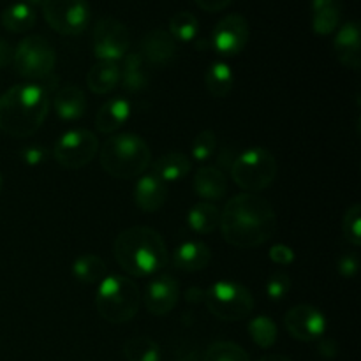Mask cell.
Wrapping results in <instances>:
<instances>
[{
  "label": "cell",
  "mask_w": 361,
  "mask_h": 361,
  "mask_svg": "<svg viewBox=\"0 0 361 361\" xmlns=\"http://www.w3.org/2000/svg\"><path fill=\"white\" fill-rule=\"evenodd\" d=\"M221 231L229 245L236 249H256L275 235L277 215L264 197L249 192L238 194L221 212Z\"/></svg>",
  "instance_id": "1"
},
{
  "label": "cell",
  "mask_w": 361,
  "mask_h": 361,
  "mask_svg": "<svg viewBox=\"0 0 361 361\" xmlns=\"http://www.w3.org/2000/svg\"><path fill=\"white\" fill-rule=\"evenodd\" d=\"M116 263L130 277H150L168 264V247L155 229L147 226L127 228L113 243Z\"/></svg>",
  "instance_id": "2"
},
{
  "label": "cell",
  "mask_w": 361,
  "mask_h": 361,
  "mask_svg": "<svg viewBox=\"0 0 361 361\" xmlns=\"http://www.w3.org/2000/svg\"><path fill=\"white\" fill-rule=\"evenodd\" d=\"M49 111V95L39 83H20L0 95V130L13 137L37 133Z\"/></svg>",
  "instance_id": "3"
},
{
  "label": "cell",
  "mask_w": 361,
  "mask_h": 361,
  "mask_svg": "<svg viewBox=\"0 0 361 361\" xmlns=\"http://www.w3.org/2000/svg\"><path fill=\"white\" fill-rule=\"evenodd\" d=\"M99 161L109 176L130 180L147 171L152 162V150L137 134H115L99 147Z\"/></svg>",
  "instance_id": "4"
},
{
  "label": "cell",
  "mask_w": 361,
  "mask_h": 361,
  "mask_svg": "<svg viewBox=\"0 0 361 361\" xmlns=\"http://www.w3.org/2000/svg\"><path fill=\"white\" fill-rule=\"evenodd\" d=\"M141 293L136 282L126 275H106L99 282L95 309L99 316L111 324H126L140 310Z\"/></svg>",
  "instance_id": "5"
},
{
  "label": "cell",
  "mask_w": 361,
  "mask_h": 361,
  "mask_svg": "<svg viewBox=\"0 0 361 361\" xmlns=\"http://www.w3.org/2000/svg\"><path fill=\"white\" fill-rule=\"evenodd\" d=\"M277 159L268 148L252 147L238 154L231 164V178L249 194L261 192L274 183L277 176Z\"/></svg>",
  "instance_id": "6"
},
{
  "label": "cell",
  "mask_w": 361,
  "mask_h": 361,
  "mask_svg": "<svg viewBox=\"0 0 361 361\" xmlns=\"http://www.w3.org/2000/svg\"><path fill=\"white\" fill-rule=\"evenodd\" d=\"M208 310L221 321H243L254 312V296L245 286L233 281H219L204 293Z\"/></svg>",
  "instance_id": "7"
},
{
  "label": "cell",
  "mask_w": 361,
  "mask_h": 361,
  "mask_svg": "<svg viewBox=\"0 0 361 361\" xmlns=\"http://www.w3.org/2000/svg\"><path fill=\"white\" fill-rule=\"evenodd\" d=\"M55 62V48L42 35H28L14 48V69L27 80H44L46 76L53 74Z\"/></svg>",
  "instance_id": "8"
},
{
  "label": "cell",
  "mask_w": 361,
  "mask_h": 361,
  "mask_svg": "<svg viewBox=\"0 0 361 361\" xmlns=\"http://www.w3.org/2000/svg\"><path fill=\"white\" fill-rule=\"evenodd\" d=\"M42 16L60 35H80L90 25V6L87 0H44Z\"/></svg>",
  "instance_id": "9"
},
{
  "label": "cell",
  "mask_w": 361,
  "mask_h": 361,
  "mask_svg": "<svg viewBox=\"0 0 361 361\" xmlns=\"http://www.w3.org/2000/svg\"><path fill=\"white\" fill-rule=\"evenodd\" d=\"M99 154V140L88 129H71L56 140L53 157L62 168L81 169Z\"/></svg>",
  "instance_id": "10"
},
{
  "label": "cell",
  "mask_w": 361,
  "mask_h": 361,
  "mask_svg": "<svg viewBox=\"0 0 361 361\" xmlns=\"http://www.w3.org/2000/svg\"><path fill=\"white\" fill-rule=\"evenodd\" d=\"M92 48L99 60L106 62H118L129 53L130 32L126 23L116 18H101L94 25L92 35Z\"/></svg>",
  "instance_id": "11"
},
{
  "label": "cell",
  "mask_w": 361,
  "mask_h": 361,
  "mask_svg": "<svg viewBox=\"0 0 361 361\" xmlns=\"http://www.w3.org/2000/svg\"><path fill=\"white\" fill-rule=\"evenodd\" d=\"M250 37L249 21L242 14H228L212 32V48L222 56H235L245 49Z\"/></svg>",
  "instance_id": "12"
},
{
  "label": "cell",
  "mask_w": 361,
  "mask_h": 361,
  "mask_svg": "<svg viewBox=\"0 0 361 361\" xmlns=\"http://www.w3.org/2000/svg\"><path fill=\"white\" fill-rule=\"evenodd\" d=\"M284 324L288 334L300 342L319 341L324 331H326V317H324V314L314 305H307V303H302V305H296L291 310H288L284 317Z\"/></svg>",
  "instance_id": "13"
},
{
  "label": "cell",
  "mask_w": 361,
  "mask_h": 361,
  "mask_svg": "<svg viewBox=\"0 0 361 361\" xmlns=\"http://www.w3.org/2000/svg\"><path fill=\"white\" fill-rule=\"evenodd\" d=\"M145 307L152 316H168L180 300V286L171 275H159L145 289Z\"/></svg>",
  "instance_id": "14"
},
{
  "label": "cell",
  "mask_w": 361,
  "mask_h": 361,
  "mask_svg": "<svg viewBox=\"0 0 361 361\" xmlns=\"http://www.w3.org/2000/svg\"><path fill=\"white\" fill-rule=\"evenodd\" d=\"M140 53L148 66H168L176 56V41L164 28H154L141 39Z\"/></svg>",
  "instance_id": "15"
},
{
  "label": "cell",
  "mask_w": 361,
  "mask_h": 361,
  "mask_svg": "<svg viewBox=\"0 0 361 361\" xmlns=\"http://www.w3.org/2000/svg\"><path fill=\"white\" fill-rule=\"evenodd\" d=\"M335 56L348 69L358 71L361 67V37L356 21H348L338 28L334 39Z\"/></svg>",
  "instance_id": "16"
},
{
  "label": "cell",
  "mask_w": 361,
  "mask_h": 361,
  "mask_svg": "<svg viewBox=\"0 0 361 361\" xmlns=\"http://www.w3.org/2000/svg\"><path fill=\"white\" fill-rule=\"evenodd\" d=\"M166 200H168V185L154 173L143 175L134 185V203L147 214L161 210Z\"/></svg>",
  "instance_id": "17"
},
{
  "label": "cell",
  "mask_w": 361,
  "mask_h": 361,
  "mask_svg": "<svg viewBox=\"0 0 361 361\" xmlns=\"http://www.w3.org/2000/svg\"><path fill=\"white\" fill-rule=\"evenodd\" d=\"M194 192L207 203L221 201L228 192V178L224 171L215 166H201L194 173Z\"/></svg>",
  "instance_id": "18"
},
{
  "label": "cell",
  "mask_w": 361,
  "mask_h": 361,
  "mask_svg": "<svg viewBox=\"0 0 361 361\" xmlns=\"http://www.w3.org/2000/svg\"><path fill=\"white\" fill-rule=\"evenodd\" d=\"M212 261V250L207 243L200 242V240H187V242L180 243L173 252V263L178 270L187 271H200L210 264Z\"/></svg>",
  "instance_id": "19"
},
{
  "label": "cell",
  "mask_w": 361,
  "mask_h": 361,
  "mask_svg": "<svg viewBox=\"0 0 361 361\" xmlns=\"http://www.w3.org/2000/svg\"><path fill=\"white\" fill-rule=\"evenodd\" d=\"M53 109L59 118L66 122L83 118L87 113V97L85 92L76 85H66L53 95Z\"/></svg>",
  "instance_id": "20"
},
{
  "label": "cell",
  "mask_w": 361,
  "mask_h": 361,
  "mask_svg": "<svg viewBox=\"0 0 361 361\" xmlns=\"http://www.w3.org/2000/svg\"><path fill=\"white\" fill-rule=\"evenodd\" d=\"M130 102L123 97H113L99 108L95 115V129L102 134H113L129 120Z\"/></svg>",
  "instance_id": "21"
},
{
  "label": "cell",
  "mask_w": 361,
  "mask_h": 361,
  "mask_svg": "<svg viewBox=\"0 0 361 361\" xmlns=\"http://www.w3.org/2000/svg\"><path fill=\"white\" fill-rule=\"evenodd\" d=\"M150 81V73L147 69V62L140 51L127 53L123 56L122 67H120V83L130 94L145 90Z\"/></svg>",
  "instance_id": "22"
},
{
  "label": "cell",
  "mask_w": 361,
  "mask_h": 361,
  "mask_svg": "<svg viewBox=\"0 0 361 361\" xmlns=\"http://www.w3.org/2000/svg\"><path fill=\"white\" fill-rule=\"evenodd\" d=\"M312 4V30L317 35H330L342 20L341 0H310Z\"/></svg>",
  "instance_id": "23"
},
{
  "label": "cell",
  "mask_w": 361,
  "mask_h": 361,
  "mask_svg": "<svg viewBox=\"0 0 361 361\" xmlns=\"http://www.w3.org/2000/svg\"><path fill=\"white\" fill-rule=\"evenodd\" d=\"M190 169H192V162L182 152H169V154L161 155L152 164V173L166 183L183 180L189 175Z\"/></svg>",
  "instance_id": "24"
},
{
  "label": "cell",
  "mask_w": 361,
  "mask_h": 361,
  "mask_svg": "<svg viewBox=\"0 0 361 361\" xmlns=\"http://www.w3.org/2000/svg\"><path fill=\"white\" fill-rule=\"evenodd\" d=\"M120 83V66L118 62H106L99 60L90 67L87 74V85L94 94L106 95L115 90Z\"/></svg>",
  "instance_id": "25"
},
{
  "label": "cell",
  "mask_w": 361,
  "mask_h": 361,
  "mask_svg": "<svg viewBox=\"0 0 361 361\" xmlns=\"http://www.w3.org/2000/svg\"><path fill=\"white\" fill-rule=\"evenodd\" d=\"M187 224L197 235H210L221 226V210L214 203L192 204V208L187 214Z\"/></svg>",
  "instance_id": "26"
},
{
  "label": "cell",
  "mask_w": 361,
  "mask_h": 361,
  "mask_svg": "<svg viewBox=\"0 0 361 361\" xmlns=\"http://www.w3.org/2000/svg\"><path fill=\"white\" fill-rule=\"evenodd\" d=\"M204 87L214 97L224 99L235 87V74L226 62H214L204 73Z\"/></svg>",
  "instance_id": "27"
},
{
  "label": "cell",
  "mask_w": 361,
  "mask_h": 361,
  "mask_svg": "<svg viewBox=\"0 0 361 361\" xmlns=\"http://www.w3.org/2000/svg\"><path fill=\"white\" fill-rule=\"evenodd\" d=\"M0 20H2L6 30L13 32V34H23L35 25V11L28 4L16 2L4 9Z\"/></svg>",
  "instance_id": "28"
},
{
  "label": "cell",
  "mask_w": 361,
  "mask_h": 361,
  "mask_svg": "<svg viewBox=\"0 0 361 361\" xmlns=\"http://www.w3.org/2000/svg\"><path fill=\"white\" fill-rule=\"evenodd\" d=\"M73 275L81 284H99L106 277V264L95 254H85L74 261Z\"/></svg>",
  "instance_id": "29"
},
{
  "label": "cell",
  "mask_w": 361,
  "mask_h": 361,
  "mask_svg": "<svg viewBox=\"0 0 361 361\" xmlns=\"http://www.w3.org/2000/svg\"><path fill=\"white\" fill-rule=\"evenodd\" d=\"M127 361H161V348L148 337H130L123 344Z\"/></svg>",
  "instance_id": "30"
},
{
  "label": "cell",
  "mask_w": 361,
  "mask_h": 361,
  "mask_svg": "<svg viewBox=\"0 0 361 361\" xmlns=\"http://www.w3.org/2000/svg\"><path fill=\"white\" fill-rule=\"evenodd\" d=\"M247 331H249L254 344H256L257 348L263 349H270L271 345L277 342L279 337L277 324H275V321L268 316H257L254 317V319H250Z\"/></svg>",
  "instance_id": "31"
},
{
  "label": "cell",
  "mask_w": 361,
  "mask_h": 361,
  "mask_svg": "<svg viewBox=\"0 0 361 361\" xmlns=\"http://www.w3.org/2000/svg\"><path fill=\"white\" fill-rule=\"evenodd\" d=\"M200 32V21L189 11H180L169 20V34L175 41L190 42Z\"/></svg>",
  "instance_id": "32"
},
{
  "label": "cell",
  "mask_w": 361,
  "mask_h": 361,
  "mask_svg": "<svg viewBox=\"0 0 361 361\" xmlns=\"http://www.w3.org/2000/svg\"><path fill=\"white\" fill-rule=\"evenodd\" d=\"M203 361H250L249 353L235 342H214L204 353Z\"/></svg>",
  "instance_id": "33"
},
{
  "label": "cell",
  "mask_w": 361,
  "mask_h": 361,
  "mask_svg": "<svg viewBox=\"0 0 361 361\" xmlns=\"http://www.w3.org/2000/svg\"><path fill=\"white\" fill-rule=\"evenodd\" d=\"M342 233L353 247L361 245V204L355 203L345 210L342 221Z\"/></svg>",
  "instance_id": "34"
},
{
  "label": "cell",
  "mask_w": 361,
  "mask_h": 361,
  "mask_svg": "<svg viewBox=\"0 0 361 361\" xmlns=\"http://www.w3.org/2000/svg\"><path fill=\"white\" fill-rule=\"evenodd\" d=\"M215 148H217V136L212 130H201L190 145V154L194 161L204 162L215 154Z\"/></svg>",
  "instance_id": "35"
},
{
  "label": "cell",
  "mask_w": 361,
  "mask_h": 361,
  "mask_svg": "<svg viewBox=\"0 0 361 361\" xmlns=\"http://www.w3.org/2000/svg\"><path fill=\"white\" fill-rule=\"evenodd\" d=\"M264 289H267V296L274 302H279V300L286 298L291 289V277L288 274H282V271H277V274L271 275L270 279L264 284Z\"/></svg>",
  "instance_id": "36"
},
{
  "label": "cell",
  "mask_w": 361,
  "mask_h": 361,
  "mask_svg": "<svg viewBox=\"0 0 361 361\" xmlns=\"http://www.w3.org/2000/svg\"><path fill=\"white\" fill-rule=\"evenodd\" d=\"M268 256H270L271 263L281 264V267H289V264L295 263V257H296L295 250H293L291 247L284 245V243H277V245L271 247Z\"/></svg>",
  "instance_id": "37"
},
{
  "label": "cell",
  "mask_w": 361,
  "mask_h": 361,
  "mask_svg": "<svg viewBox=\"0 0 361 361\" xmlns=\"http://www.w3.org/2000/svg\"><path fill=\"white\" fill-rule=\"evenodd\" d=\"M358 267H360L358 256H355V254H344L337 263L338 274L345 279L355 277V275L358 274Z\"/></svg>",
  "instance_id": "38"
},
{
  "label": "cell",
  "mask_w": 361,
  "mask_h": 361,
  "mask_svg": "<svg viewBox=\"0 0 361 361\" xmlns=\"http://www.w3.org/2000/svg\"><path fill=\"white\" fill-rule=\"evenodd\" d=\"M46 157V150L39 145H30V147L21 150V159L27 166H39Z\"/></svg>",
  "instance_id": "39"
},
{
  "label": "cell",
  "mask_w": 361,
  "mask_h": 361,
  "mask_svg": "<svg viewBox=\"0 0 361 361\" xmlns=\"http://www.w3.org/2000/svg\"><path fill=\"white\" fill-rule=\"evenodd\" d=\"M197 7H201L203 11L208 13H219V11L226 9L233 0H194Z\"/></svg>",
  "instance_id": "40"
},
{
  "label": "cell",
  "mask_w": 361,
  "mask_h": 361,
  "mask_svg": "<svg viewBox=\"0 0 361 361\" xmlns=\"http://www.w3.org/2000/svg\"><path fill=\"white\" fill-rule=\"evenodd\" d=\"M14 56V48L6 41V39H0V69L9 66L13 62Z\"/></svg>",
  "instance_id": "41"
},
{
  "label": "cell",
  "mask_w": 361,
  "mask_h": 361,
  "mask_svg": "<svg viewBox=\"0 0 361 361\" xmlns=\"http://www.w3.org/2000/svg\"><path fill=\"white\" fill-rule=\"evenodd\" d=\"M319 355H323L324 358H335L337 356V344L330 338L319 342Z\"/></svg>",
  "instance_id": "42"
},
{
  "label": "cell",
  "mask_w": 361,
  "mask_h": 361,
  "mask_svg": "<svg viewBox=\"0 0 361 361\" xmlns=\"http://www.w3.org/2000/svg\"><path fill=\"white\" fill-rule=\"evenodd\" d=\"M259 361H293V360H289L288 356H282V355H268V356H263Z\"/></svg>",
  "instance_id": "43"
},
{
  "label": "cell",
  "mask_w": 361,
  "mask_h": 361,
  "mask_svg": "<svg viewBox=\"0 0 361 361\" xmlns=\"http://www.w3.org/2000/svg\"><path fill=\"white\" fill-rule=\"evenodd\" d=\"M25 4H28V6H37V4H42L44 0H23Z\"/></svg>",
  "instance_id": "44"
},
{
  "label": "cell",
  "mask_w": 361,
  "mask_h": 361,
  "mask_svg": "<svg viewBox=\"0 0 361 361\" xmlns=\"http://www.w3.org/2000/svg\"><path fill=\"white\" fill-rule=\"evenodd\" d=\"M2 185H4V176L2 173H0V190H2Z\"/></svg>",
  "instance_id": "45"
}]
</instances>
